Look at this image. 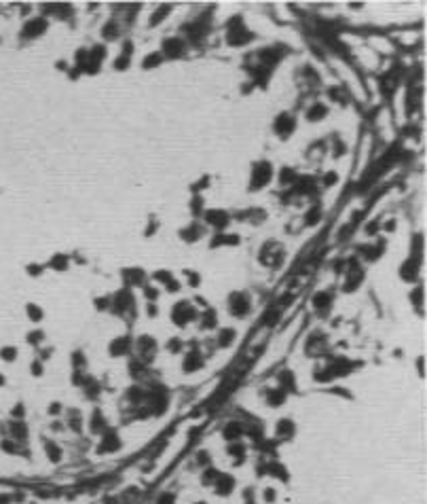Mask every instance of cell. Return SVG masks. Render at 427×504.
<instances>
[{
  "label": "cell",
  "instance_id": "7a4b0ae2",
  "mask_svg": "<svg viewBox=\"0 0 427 504\" xmlns=\"http://www.w3.org/2000/svg\"><path fill=\"white\" fill-rule=\"evenodd\" d=\"M195 316H197L195 307L191 305V303H186V301L176 303L174 309H172V318H174V322L178 324V326H186V324L195 318Z\"/></svg>",
  "mask_w": 427,
  "mask_h": 504
},
{
  "label": "cell",
  "instance_id": "8fae6325",
  "mask_svg": "<svg viewBox=\"0 0 427 504\" xmlns=\"http://www.w3.org/2000/svg\"><path fill=\"white\" fill-rule=\"evenodd\" d=\"M112 436H114L112 432H108L106 436H104V445H100V451H108V449H114V447L119 445V441H117V439L112 441Z\"/></svg>",
  "mask_w": 427,
  "mask_h": 504
},
{
  "label": "cell",
  "instance_id": "9c48e42d",
  "mask_svg": "<svg viewBox=\"0 0 427 504\" xmlns=\"http://www.w3.org/2000/svg\"><path fill=\"white\" fill-rule=\"evenodd\" d=\"M0 358H2L4 362H13L17 358V348H13V345H4V348H0Z\"/></svg>",
  "mask_w": 427,
  "mask_h": 504
},
{
  "label": "cell",
  "instance_id": "5b68a950",
  "mask_svg": "<svg viewBox=\"0 0 427 504\" xmlns=\"http://www.w3.org/2000/svg\"><path fill=\"white\" fill-rule=\"evenodd\" d=\"M229 307H231V314L233 316H243L248 312V301H246V297L243 295H233L231 297V301H229Z\"/></svg>",
  "mask_w": 427,
  "mask_h": 504
},
{
  "label": "cell",
  "instance_id": "9a60e30c",
  "mask_svg": "<svg viewBox=\"0 0 427 504\" xmlns=\"http://www.w3.org/2000/svg\"><path fill=\"white\" fill-rule=\"evenodd\" d=\"M144 293H146V297H148V299H152V301H155L157 297H159V290H157V288H152V286H146Z\"/></svg>",
  "mask_w": 427,
  "mask_h": 504
},
{
  "label": "cell",
  "instance_id": "7c38bea8",
  "mask_svg": "<svg viewBox=\"0 0 427 504\" xmlns=\"http://www.w3.org/2000/svg\"><path fill=\"white\" fill-rule=\"evenodd\" d=\"M42 339H45V333L42 331H32V333H28V343H34V345H38Z\"/></svg>",
  "mask_w": 427,
  "mask_h": 504
},
{
  "label": "cell",
  "instance_id": "3957f363",
  "mask_svg": "<svg viewBox=\"0 0 427 504\" xmlns=\"http://www.w3.org/2000/svg\"><path fill=\"white\" fill-rule=\"evenodd\" d=\"M182 367H184L186 373H193V371H197V369L203 367V358H201L199 350L186 352V358H184V362H182Z\"/></svg>",
  "mask_w": 427,
  "mask_h": 504
},
{
  "label": "cell",
  "instance_id": "8992f818",
  "mask_svg": "<svg viewBox=\"0 0 427 504\" xmlns=\"http://www.w3.org/2000/svg\"><path fill=\"white\" fill-rule=\"evenodd\" d=\"M45 28H47V23L42 21V19H32L30 23H26L23 26V36H38V34H42L45 32Z\"/></svg>",
  "mask_w": 427,
  "mask_h": 504
},
{
  "label": "cell",
  "instance_id": "2e32d148",
  "mask_svg": "<svg viewBox=\"0 0 427 504\" xmlns=\"http://www.w3.org/2000/svg\"><path fill=\"white\" fill-rule=\"evenodd\" d=\"M30 371H32V375H40L42 373V364L40 362H32V364H30Z\"/></svg>",
  "mask_w": 427,
  "mask_h": 504
},
{
  "label": "cell",
  "instance_id": "e0dca14e",
  "mask_svg": "<svg viewBox=\"0 0 427 504\" xmlns=\"http://www.w3.org/2000/svg\"><path fill=\"white\" fill-rule=\"evenodd\" d=\"M159 504H174V494H165L159 500Z\"/></svg>",
  "mask_w": 427,
  "mask_h": 504
},
{
  "label": "cell",
  "instance_id": "30bf717a",
  "mask_svg": "<svg viewBox=\"0 0 427 504\" xmlns=\"http://www.w3.org/2000/svg\"><path fill=\"white\" fill-rule=\"evenodd\" d=\"M233 335H235V333L231 331V329H224V331L220 333V335H218V343H220L222 348H227V345H229L231 341H233Z\"/></svg>",
  "mask_w": 427,
  "mask_h": 504
},
{
  "label": "cell",
  "instance_id": "6da1fadb",
  "mask_svg": "<svg viewBox=\"0 0 427 504\" xmlns=\"http://www.w3.org/2000/svg\"><path fill=\"white\" fill-rule=\"evenodd\" d=\"M133 350H136V354H138L140 360L148 362V360H152V358H155V354H157V341L144 335V337H140L138 341H133Z\"/></svg>",
  "mask_w": 427,
  "mask_h": 504
},
{
  "label": "cell",
  "instance_id": "4fadbf2b",
  "mask_svg": "<svg viewBox=\"0 0 427 504\" xmlns=\"http://www.w3.org/2000/svg\"><path fill=\"white\" fill-rule=\"evenodd\" d=\"M47 455L53 460V462H57V460L62 458V455H59V449H57L55 445H53V443H51V445H47Z\"/></svg>",
  "mask_w": 427,
  "mask_h": 504
},
{
  "label": "cell",
  "instance_id": "277c9868",
  "mask_svg": "<svg viewBox=\"0 0 427 504\" xmlns=\"http://www.w3.org/2000/svg\"><path fill=\"white\" fill-rule=\"evenodd\" d=\"M133 350V341L129 337H119L110 343V354L112 356H125L127 352Z\"/></svg>",
  "mask_w": 427,
  "mask_h": 504
},
{
  "label": "cell",
  "instance_id": "52a82bcc",
  "mask_svg": "<svg viewBox=\"0 0 427 504\" xmlns=\"http://www.w3.org/2000/svg\"><path fill=\"white\" fill-rule=\"evenodd\" d=\"M231 491H233V479H231L229 475H218V481H216V494L229 496Z\"/></svg>",
  "mask_w": 427,
  "mask_h": 504
},
{
  "label": "cell",
  "instance_id": "d6986e66",
  "mask_svg": "<svg viewBox=\"0 0 427 504\" xmlns=\"http://www.w3.org/2000/svg\"><path fill=\"white\" fill-rule=\"evenodd\" d=\"M197 504H205V502H197Z\"/></svg>",
  "mask_w": 427,
  "mask_h": 504
},
{
  "label": "cell",
  "instance_id": "ac0fdd59",
  "mask_svg": "<svg viewBox=\"0 0 427 504\" xmlns=\"http://www.w3.org/2000/svg\"><path fill=\"white\" fill-rule=\"evenodd\" d=\"M4 381H7V379H4V375L0 373V386H4Z\"/></svg>",
  "mask_w": 427,
  "mask_h": 504
},
{
  "label": "cell",
  "instance_id": "5bb4252c",
  "mask_svg": "<svg viewBox=\"0 0 427 504\" xmlns=\"http://www.w3.org/2000/svg\"><path fill=\"white\" fill-rule=\"evenodd\" d=\"M180 348H182V341H180V339H172V341L167 343V350H169V352H180Z\"/></svg>",
  "mask_w": 427,
  "mask_h": 504
},
{
  "label": "cell",
  "instance_id": "ba28073f",
  "mask_svg": "<svg viewBox=\"0 0 427 504\" xmlns=\"http://www.w3.org/2000/svg\"><path fill=\"white\" fill-rule=\"evenodd\" d=\"M26 312H28V318L32 320V322H40V320H42V309L36 305V303H28Z\"/></svg>",
  "mask_w": 427,
  "mask_h": 504
}]
</instances>
